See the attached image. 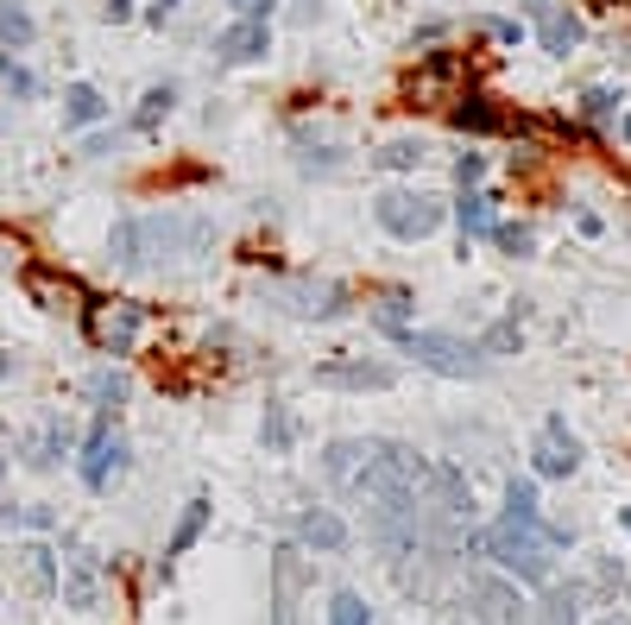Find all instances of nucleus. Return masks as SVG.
Segmentation results:
<instances>
[{
	"instance_id": "nucleus-44",
	"label": "nucleus",
	"mask_w": 631,
	"mask_h": 625,
	"mask_svg": "<svg viewBox=\"0 0 631 625\" xmlns=\"http://www.w3.org/2000/svg\"><path fill=\"white\" fill-rule=\"evenodd\" d=\"M152 7H158V13H171V7H178V0H152Z\"/></svg>"
},
{
	"instance_id": "nucleus-16",
	"label": "nucleus",
	"mask_w": 631,
	"mask_h": 625,
	"mask_svg": "<svg viewBox=\"0 0 631 625\" xmlns=\"http://www.w3.org/2000/svg\"><path fill=\"white\" fill-rule=\"evenodd\" d=\"M108 120V96L96 82H63V133H89Z\"/></svg>"
},
{
	"instance_id": "nucleus-26",
	"label": "nucleus",
	"mask_w": 631,
	"mask_h": 625,
	"mask_svg": "<svg viewBox=\"0 0 631 625\" xmlns=\"http://www.w3.org/2000/svg\"><path fill=\"white\" fill-rule=\"evenodd\" d=\"M259 443H266V455H291V443H297V417H291V405H284V398H272V405H266Z\"/></svg>"
},
{
	"instance_id": "nucleus-47",
	"label": "nucleus",
	"mask_w": 631,
	"mask_h": 625,
	"mask_svg": "<svg viewBox=\"0 0 631 625\" xmlns=\"http://www.w3.org/2000/svg\"><path fill=\"white\" fill-rule=\"evenodd\" d=\"M0 474H7V462H0Z\"/></svg>"
},
{
	"instance_id": "nucleus-28",
	"label": "nucleus",
	"mask_w": 631,
	"mask_h": 625,
	"mask_svg": "<svg viewBox=\"0 0 631 625\" xmlns=\"http://www.w3.org/2000/svg\"><path fill=\"white\" fill-rule=\"evenodd\" d=\"M473 348L487 354V360H493V354H518V348H524V329H518V316H499V323H493L487 335H480Z\"/></svg>"
},
{
	"instance_id": "nucleus-4",
	"label": "nucleus",
	"mask_w": 631,
	"mask_h": 625,
	"mask_svg": "<svg viewBox=\"0 0 631 625\" xmlns=\"http://www.w3.org/2000/svg\"><path fill=\"white\" fill-rule=\"evenodd\" d=\"M449 216V202L430 190H379L373 196V221L385 228L392 240H430Z\"/></svg>"
},
{
	"instance_id": "nucleus-42",
	"label": "nucleus",
	"mask_w": 631,
	"mask_h": 625,
	"mask_svg": "<svg viewBox=\"0 0 631 625\" xmlns=\"http://www.w3.org/2000/svg\"><path fill=\"white\" fill-rule=\"evenodd\" d=\"M7 373H13V354H7V348H0V379H7Z\"/></svg>"
},
{
	"instance_id": "nucleus-33",
	"label": "nucleus",
	"mask_w": 631,
	"mask_h": 625,
	"mask_svg": "<svg viewBox=\"0 0 631 625\" xmlns=\"http://www.w3.org/2000/svg\"><path fill=\"white\" fill-rule=\"evenodd\" d=\"M120 146H127L120 127H89V133H82V158H114Z\"/></svg>"
},
{
	"instance_id": "nucleus-35",
	"label": "nucleus",
	"mask_w": 631,
	"mask_h": 625,
	"mask_svg": "<svg viewBox=\"0 0 631 625\" xmlns=\"http://www.w3.org/2000/svg\"><path fill=\"white\" fill-rule=\"evenodd\" d=\"M473 32H487V39H499V44L524 39V26H518V20H473Z\"/></svg>"
},
{
	"instance_id": "nucleus-9",
	"label": "nucleus",
	"mask_w": 631,
	"mask_h": 625,
	"mask_svg": "<svg viewBox=\"0 0 631 625\" xmlns=\"http://www.w3.org/2000/svg\"><path fill=\"white\" fill-rule=\"evenodd\" d=\"M310 379L316 386H329V391H385V386H398V367L367 360V354H348V360H322Z\"/></svg>"
},
{
	"instance_id": "nucleus-31",
	"label": "nucleus",
	"mask_w": 631,
	"mask_h": 625,
	"mask_svg": "<svg viewBox=\"0 0 631 625\" xmlns=\"http://www.w3.org/2000/svg\"><path fill=\"white\" fill-rule=\"evenodd\" d=\"M493 240H499V254H512V259H531V247H537V235L524 221H493Z\"/></svg>"
},
{
	"instance_id": "nucleus-17",
	"label": "nucleus",
	"mask_w": 631,
	"mask_h": 625,
	"mask_svg": "<svg viewBox=\"0 0 631 625\" xmlns=\"http://www.w3.org/2000/svg\"><path fill=\"white\" fill-rule=\"evenodd\" d=\"M367 323H373L379 335L404 341V335L417 329V304H411V291H379V297H367Z\"/></svg>"
},
{
	"instance_id": "nucleus-2",
	"label": "nucleus",
	"mask_w": 631,
	"mask_h": 625,
	"mask_svg": "<svg viewBox=\"0 0 631 625\" xmlns=\"http://www.w3.org/2000/svg\"><path fill=\"white\" fill-rule=\"evenodd\" d=\"M555 549H562V530H543L537 518H499L493 530H480V556H493L499 568H512L531 587L555 575Z\"/></svg>"
},
{
	"instance_id": "nucleus-41",
	"label": "nucleus",
	"mask_w": 631,
	"mask_h": 625,
	"mask_svg": "<svg viewBox=\"0 0 631 625\" xmlns=\"http://www.w3.org/2000/svg\"><path fill=\"white\" fill-rule=\"evenodd\" d=\"M13 525H26V512L20 506H0V530H13Z\"/></svg>"
},
{
	"instance_id": "nucleus-29",
	"label": "nucleus",
	"mask_w": 631,
	"mask_h": 625,
	"mask_svg": "<svg viewBox=\"0 0 631 625\" xmlns=\"http://www.w3.org/2000/svg\"><path fill=\"white\" fill-rule=\"evenodd\" d=\"M0 89L13 101H39V77H32L20 58H7V51H0Z\"/></svg>"
},
{
	"instance_id": "nucleus-7",
	"label": "nucleus",
	"mask_w": 631,
	"mask_h": 625,
	"mask_svg": "<svg viewBox=\"0 0 631 625\" xmlns=\"http://www.w3.org/2000/svg\"><path fill=\"white\" fill-rule=\"evenodd\" d=\"M58 594H63V606H77V613H96L101 606V556L96 549H82V544H70L58 556Z\"/></svg>"
},
{
	"instance_id": "nucleus-5",
	"label": "nucleus",
	"mask_w": 631,
	"mask_h": 625,
	"mask_svg": "<svg viewBox=\"0 0 631 625\" xmlns=\"http://www.w3.org/2000/svg\"><path fill=\"white\" fill-rule=\"evenodd\" d=\"M398 348L411 354L417 367L442 373V379H480V373H487V354L473 348V341H461V335H449V329H411Z\"/></svg>"
},
{
	"instance_id": "nucleus-39",
	"label": "nucleus",
	"mask_w": 631,
	"mask_h": 625,
	"mask_svg": "<svg viewBox=\"0 0 631 625\" xmlns=\"http://www.w3.org/2000/svg\"><path fill=\"white\" fill-rule=\"evenodd\" d=\"M543 625H574V587H569V594H555V601H550V613H543Z\"/></svg>"
},
{
	"instance_id": "nucleus-11",
	"label": "nucleus",
	"mask_w": 631,
	"mask_h": 625,
	"mask_svg": "<svg viewBox=\"0 0 631 625\" xmlns=\"http://www.w3.org/2000/svg\"><path fill=\"white\" fill-rule=\"evenodd\" d=\"M468 613L473 625H524V601H518L512 582H493V575H473L468 582Z\"/></svg>"
},
{
	"instance_id": "nucleus-13",
	"label": "nucleus",
	"mask_w": 631,
	"mask_h": 625,
	"mask_svg": "<svg viewBox=\"0 0 631 625\" xmlns=\"http://www.w3.org/2000/svg\"><path fill=\"white\" fill-rule=\"evenodd\" d=\"M139 329H146V304H108V310L89 316V335H96L101 354H133Z\"/></svg>"
},
{
	"instance_id": "nucleus-38",
	"label": "nucleus",
	"mask_w": 631,
	"mask_h": 625,
	"mask_svg": "<svg viewBox=\"0 0 631 625\" xmlns=\"http://www.w3.org/2000/svg\"><path fill=\"white\" fill-rule=\"evenodd\" d=\"M284 20H291V26H316V20H322V0H291V7H284Z\"/></svg>"
},
{
	"instance_id": "nucleus-15",
	"label": "nucleus",
	"mask_w": 631,
	"mask_h": 625,
	"mask_svg": "<svg viewBox=\"0 0 631 625\" xmlns=\"http://www.w3.org/2000/svg\"><path fill=\"white\" fill-rule=\"evenodd\" d=\"M13 563H20V582H26V601H51L58 594V549L51 544H20L13 549Z\"/></svg>"
},
{
	"instance_id": "nucleus-45",
	"label": "nucleus",
	"mask_w": 631,
	"mask_h": 625,
	"mask_svg": "<svg viewBox=\"0 0 631 625\" xmlns=\"http://www.w3.org/2000/svg\"><path fill=\"white\" fill-rule=\"evenodd\" d=\"M619 518H625V530H631V506H625V512H619Z\"/></svg>"
},
{
	"instance_id": "nucleus-30",
	"label": "nucleus",
	"mask_w": 631,
	"mask_h": 625,
	"mask_svg": "<svg viewBox=\"0 0 631 625\" xmlns=\"http://www.w3.org/2000/svg\"><path fill=\"white\" fill-rule=\"evenodd\" d=\"M329 625H373V606L360 601L354 587H341L335 601H329Z\"/></svg>"
},
{
	"instance_id": "nucleus-18",
	"label": "nucleus",
	"mask_w": 631,
	"mask_h": 625,
	"mask_svg": "<svg viewBox=\"0 0 631 625\" xmlns=\"http://www.w3.org/2000/svg\"><path fill=\"white\" fill-rule=\"evenodd\" d=\"M454 221H461V259H468V247L480 235H493V196L480 190V183H473V190H461V202H454Z\"/></svg>"
},
{
	"instance_id": "nucleus-43",
	"label": "nucleus",
	"mask_w": 631,
	"mask_h": 625,
	"mask_svg": "<svg viewBox=\"0 0 631 625\" xmlns=\"http://www.w3.org/2000/svg\"><path fill=\"white\" fill-rule=\"evenodd\" d=\"M619 133H625V146H631V115H619Z\"/></svg>"
},
{
	"instance_id": "nucleus-22",
	"label": "nucleus",
	"mask_w": 631,
	"mask_h": 625,
	"mask_svg": "<svg viewBox=\"0 0 631 625\" xmlns=\"http://www.w3.org/2000/svg\"><path fill=\"white\" fill-rule=\"evenodd\" d=\"M348 165H354V158L341 152V146H316V139L297 133V171L303 177H348Z\"/></svg>"
},
{
	"instance_id": "nucleus-40",
	"label": "nucleus",
	"mask_w": 631,
	"mask_h": 625,
	"mask_svg": "<svg viewBox=\"0 0 631 625\" xmlns=\"http://www.w3.org/2000/svg\"><path fill=\"white\" fill-rule=\"evenodd\" d=\"M442 32H449V20H423V26H417V32H411V44H435V39H442Z\"/></svg>"
},
{
	"instance_id": "nucleus-20",
	"label": "nucleus",
	"mask_w": 631,
	"mask_h": 625,
	"mask_svg": "<svg viewBox=\"0 0 631 625\" xmlns=\"http://www.w3.org/2000/svg\"><path fill=\"white\" fill-rule=\"evenodd\" d=\"M171 108H178V82H152V89L139 96V108H133L127 127H133V133H158V127L171 120Z\"/></svg>"
},
{
	"instance_id": "nucleus-19",
	"label": "nucleus",
	"mask_w": 631,
	"mask_h": 625,
	"mask_svg": "<svg viewBox=\"0 0 631 625\" xmlns=\"http://www.w3.org/2000/svg\"><path fill=\"white\" fill-rule=\"evenodd\" d=\"M70 443H77V436H70V424L51 410V417L39 424V436H26V462H32V468H58L63 455H70Z\"/></svg>"
},
{
	"instance_id": "nucleus-10",
	"label": "nucleus",
	"mask_w": 631,
	"mask_h": 625,
	"mask_svg": "<svg viewBox=\"0 0 631 625\" xmlns=\"http://www.w3.org/2000/svg\"><path fill=\"white\" fill-rule=\"evenodd\" d=\"M272 58V20H234L216 32V63L240 70V63H266Z\"/></svg>"
},
{
	"instance_id": "nucleus-32",
	"label": "nucleus",
	"mask_w": 631,
	"mask_h": 625,
	"mask_svg": "<svg viewBox=\"0 0 631 625\" xmlns=\"http://www.w3.org/2000/svg\"><path fill=\"white\" fill-rule=\"evenodd\" d=\"M619 89H588L581 96V120H593V127H607V120H619Z\"/></svg>"
},
{
	"instance_id": "nucleus-24",
	"label": "nucleus",
	"mask_w": 631,
	"mask_h": 625,
	"mask_svg": "<svg viewBox=\"0 0 631 625\" xmlns=\"http://www.w3.org/2000/svg\"><path fill=\"white\" fill-rule=\"evenodd\" d=\"M32 39H39L32 7H20V0H0V51H26Z\"/></svg>"
},
{
	"instance_id": "nucleus-21",
	"label": "nucleus",
	"mask_w": 631,
	"mask_h": 625,
	"mask_svg": "<svg viewBox=\"0 0 631 625\" xmlns=\"http://www.w3.org/2000/svg\"><path fill=\"white\" fill-rule=\"evenodd\" d=\"M449 120L461 127V133H499V127H505V115L493 108V96H454Z\"/></svg>"
},
{
	"instance_id": "nucleus-37",
	"label": "nucleus",
	"mask_w": 631,
	"mask_h": 625,
	"mask_svg": "<svg viewBox=\"0 0 631 625\" xmlns=\"http://www.w3.org/2000/svg\"><path fill=\"white\" fill-rule=\"evenodd\" d=\"M234 7V20H272L278 13V0H228Z\"/></svg>"
},
{
	"instance_id": "nucleus-46",
	"label": "nucleus",
	"mask_w": 631,
	"mask_h": 625,
	"mask_svg": "<svg viewBox=\"0 0 631 625\" xmlns=\"http://www.w3.org/2000/svg\"><path fill=\"white\" fill-rule=\"evenodd\" d=\"M600 625H631V619H600Z\"/></svg>"
},
{
	"instance_id": "nucleus-6",
	"label": "nucleus",
	"mask_w": 631,
	"mask_h": 625,
	"mask_svg": "<svg viewBox=\"0 0 631 625\" xmlns=\"http://www.w3.org/2000/svg\"><path fill=\"white\" fill-rule=\"evenodd\" d=\"M77 474H82L89 493H108L120 474H127V436L114 430V410L96 417V430H89V443H82V455H77Z\"/></svg>"
},
{
	"instance_id": "nucleus-23",
	"label": "nucleus",
	"mask_w": 631,
	"mask_h": 625,
	"mask_svg": "<svg viewBox=\"0 0 631 625\" xmlns=\"http://www.w3.org/2000/svg\"><path fill=\"white\" fill-rule=\"evenodd\" d=\"M209 512H216V506H209V493H197V499L183 506L178 530L164 537V568H171V563H178V556H183V549H190V544H197V537H202V525H209Z\"/></svg>"
},
{
	"instance_id": "nucleus-36",
	"label": "nucleus",
	"mask_w": 631,
	"mask_h": 625,
	"mask_svg": "<svg viewBox=\"0 0 631 625\" xmlns=\"http://www.w3.org/2000/svg\"><path fill=\"white\" fill-rule=\"evenodd\" d=\"M480 171H487V158H480V152H461V158H454V183H461V190H473V183H480Z\"/></svg>"
},
{
	"instance_id": "nucleus-1",
	"label": "nucleus",
	"mask_w": 631,
	"mask_h": 625,
	"mask_svg": "<svg viewBox=\"0 0 631 625\" xmlns=\"http://www.w3.org/2000/svg\"><path fill=\"white\" fill-rule=\"evenodd\" d=\"M216 247V221L190 209H152V216H120L108 235V259L120 272H164L178 259H197Z\"/></svg>"
},
{
	"instance_id": "nucleus-25",
	"label": "nucleus",
	"mask_w": 631,
	"mask_h": 625,
	"mask_svg": "<svg viewBox=\"0 0 631 625\" xmlns=\"http://www.w3.org/2000/svg\"><path fill=\"white\" fill-rule=\"evenodd\" d=\"M423 158H430V146H423V139H417V133H398V139H385V146L373 152V171H417Z\"/></svg>"
},
{
	"instance_id": "nucleus-34",
	"label": "nucleus",
	"mask_w": 631,
	"mask_h": 625,
	"mask_svg": "<svg viewBox=\"0 0 631 625\" xmlns=\"http://www.w3.org/2000/svg\"><path fill=\"white\" fill-rule=\"evenodd\" d=\"M505 518H537V480H512L505 487Z\"/></svg>"
},
{
	"instance_id": "nucleus-14",
	"label": "nucleus",
	"mask_w": 631,
	"mask_h": 625,
	"mask_svg": "<svg viewBox=\"0 0 631 625\" xmlns=\"http://www.w3.org/2000/svg\"><path fill=\"white\" fill-rule=\"evenodd\" d=\"M297 544L316 549V556H341V549H348V525H341V512L303 506V512H297Z\"/></svg>"
},
{
	"instance_id": "nucleus-3",
	"label": "nucleus",
	"mask_w": 631,
	"mask_h": 625,
	"mask_svg": "<svg viewBox=\"0 0 631 625\" xmlns=\"http://www.w3.org/2000/svg\"><path fill=\"white\" fill-rule=\"evenodd\" d=\"M259 304L278 310V316H291V323H341V316L354 310L348 285L316 278V272H272V278H259Z\"/></svg>"
},
{
	"instance_id": "nucleus-8",
	"label": "nucleus",
	"mask_w": 631,
	"mask_h": 625,
	"mask_svg": "<svg viewBox=\"0 0 631 625\" xmlns=\"http://www.w3.org/2000/svg\"><path fill=\"white\" fill-rule=\"evenodd\" d=\"M524 13H531V26H537V44H543L550 58H569L574 44L588 39V26H581V13H574V7H562V0H524Z\"/></svg>"
},
{
	"instance_id": "nucleus-12",
	"label": "nucleus",
	"mask_w": 631,
	"mask_h": 625,
	"mask_svg": "<svg viewBox=\"0 0 631 625\" xmlns=\"http://www.w3.org/2000/svg\"><path fill=\"white\" fill-rule=\"evenodd\" d=\"M531 468L543 474V480H569V474L581 468V443H574V430L562 417L543 424V436H537V449H531Z\"/></svg>"
},
{
	"instance_id": "nucleus-27",
	"label": "nucleus",
	"mask_w": 631,
	"mask_h": 625,
	"mask_svg": "<svg viewBox=\"0 0 631 625\" xmlns=\"http://www.w3.org/2000/svg\"><path fill=\"white\" fill-rule=\"evenodd\" d=\"M120 398H127V373H120V367H96V373H89V405H96V410H120Z\"/></svg>"
}]
</instances>
